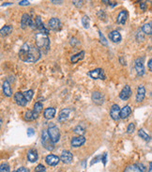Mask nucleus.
<instances>
[{"instance_id": "nucleus-1", "label": "nucleus", "mask_w": 152, "mask_h": 172, "mask_svg": "<svg viewBox=\"0 0 152 172\" xmlns=\"http://www.w3.org/2000/svg\"><path fill=\"white\" fill-rule=\"evenodd\" d=\"M42 52L37 46L26 43L19 51V59L26 63H35L41 59Z\"/></svg>"}, {"instance_id": "nucleus-2", "label": "nucleus", "mask_w": 152, "mask_h": 172, "mask_svg": "<svg viewBox=\"0 0 152 172\" xmlns=\"http://www.w3.org/2000/svg\"><path fill=\"white\" fill-rule=\"evenodd\" d=\"M35 42L36 46L40 49L42 54H47L50 49V39L48 34L39 32L35 36Z\"/></svg>"}, {"instance_id": "nucleus-3", "label": "nucleus", "mask_w": 152, "mask_h": 172, "mask_svg": "<svg viewBox=\"0 0 152 172\" xmlns=\"http://www.w3.org/2000/svg\"><path fill=\"white\" fill-rule=\"evenodd\" d=\"M48 133L49 136L51 137V139L53 140L54 143H56L58 142L59 139H60V133H59V129L58 128V126H56L54 123L51 122L49 124V127H48Z\"/></svg>"}, {"instance_id": "nucleus-4", "label": "nucleus", "mask_w": 152, "mask_h": 172, "mask_svg": "<svg viewBox=\"0 0 152 172\" xmlns=\"http://www.w3.org/2000/svg\"><path fill=\"white\" fill-rule=\"evenodd\" d=\"M42 146L47 150L51 151V150H53L54 149V143L51 139L49 133H48V131H46V130L42 131Z\"/></svg>"}, {"instance_id": "nucleus-5", "label": "nucleus", "mask_w": 152, "mask_h": 172, "mask_svg": "<svg viewBox=\"0 0 152 172\" xmlns=\"http://www.w3.org/2000/svg\"><path fill=\"white\" fill-rule=\"evenodd\" d=\"M87 75L92 79H102V80H105L106 79L104 71L102 69H101V68H97V69L88 72Z\"/></svg>"}, {"instance_id": "nucleus-6", "label": "nucleus", "mask_w": 152, "mask_h": 172, "mask_svg": "<svg viewBox=\"0 0 152 172\" xmlns=\"http://www.w3.org/2000/svg\"><path fill=\"white\" fill-rule=\"evenodd\" d=\"M135 71L138 75L142 76L145 74V66H144V57H138L134 62Z\"/></svg>"}, {"instance_id": "nucleus-7", "label": "nucleus", "mask_w": 152, "mask_h": 172, "mask_svg": "<svg viewBox=\"0 0 152 172\" xmlns=\"http://www.w3.org/2000/svg\"><path fill=\"white\" fill-rule=\"evenodd\" d=\"M120 112H121V109L119 108L118 104H113L112 107H111V110H110V116L111 118L114 120L118 121V120H120Z\"/></svg>"}, {"instance_id": "nucleus-8", "label": "nucleus", "mask_w": 152, "mask_h": 172, "mask_svg": "<svg viewBox=\"0 0 152 172\" xmlns=\"http://www.w3.org/2000/svg\"><path fill=\"white\" fill-rule=\"evenodd\" d=\"M91 98H92L93 103L97 105H101L104 103V95L100 91H94L92 93Z\"/></svg>"}, {"instance_id": "nucleus-9", "label": "nucleus", "mask_w": 152, "mask_h": 172, "mask_svg": "<svg viewBox=\"0 0 152 172\" xmlns=\"http://www.w3.org/2000/svg\"><path fill=\"white\" fill-rule=\"evenodd\" d=\"M14 101L16 102V104L20 106H26V104L28 103L26 99V97L24 96V93L23 92H17L14 94Z\"/></svg>"}, {"instance_id": "nucleus-10", "label": "nucleus", "mask_w": 152, "mask_h": 172, "mask_svg": "<svg viewBox=\"0 0 152 172\" xmlns=\"http://www.w3.org/2000/svg\"><path fill=\"white\" fill-rule=\"evenodd\" d=\"M70 114H71V109H70V108H65V109L61 110L58 115V121L60 123L67 121L70 116Z\"/></svg>"}, {"instance_id": "nucleus-11", "label": "nucleus", "mask_w": 152, "mask_h": 172, "mask_svg": "<svg viewBox=\"0 0 152 172\" xmlns=\"http://www.w3.org/2000/svg\"><path fill=\"white\" fill-rule=\"evenodd\" d=\"M131 95V89L129 85H126L119 93V98L123 101H127Z\"/></svg>"}, {"instance_id": "nucleus-12", "label": "nucleus", "mask_w": 152, "mask_h": 172, "mask_svg": "<svg viewBox=\"0 0 152 172\" xmlns=\"http://www.w3.org/2000/svg\"><path fill=\"white\" fill-rule=\"evenodd\" d=\"M31 23H32V19H31L30 15L27 13H24L21 18V27L23 29H26L27 27L31 26Z\"/></svg>"}, {"instance_id": "nucleus-13", "label": "nucleus", "mask_w": 152, "mask_h": 172, "mask_svg": "<svg viewBox=\"0 0 152 172\" xmlns=\"http://www.w3.org/2000/svg\"><path fill=\"white\" fill-rule=\"evenodd\" d=\"M72 159H73V155L70 151H69V150L62 151V154L60 155V160L64 164H70L72 162Z\"/></svg>"}, {"instance_id": "nucleus-14", "label": "nucleus", "mask_w": 152, "mask_h": 172, "mask_svg": "<svg viewBox=\"0 0 152 172\" xmlns=\"http://www.w3.org/2000/svg\"><path fill=\"white\" fill-rule=\"evenodd\" d=\"M86 142V137H83V136H79V137H72L70 143H71V146L74 147V148H78V147H81L85 144Z\"/></svg>"}, {"instance_id": "nucleus-15", "label": "nucleus", "mask_w": 152, "mask_h": 172, "mask_svg": "<svg viewBox=\"0 0 152 172\" xmlns=\"http://www.w3.org/2000/svg\"><path fill=\"white\" fill-rule=\"evenodd\" d=\"M49 27L52 30H54V31L59 30L61 28V22H60V20L58 18H55V17L52 18L51 20L49 21Z\"/></svg>"}, {"instance_id": "nucleus-16", "label": "nucleus", "mask_w": 152, "mask_h": 172, "mask_svg": "<svg viewBox=\"0 0 152 172\" xmlns=\"http://www.w3.org/2000/svg\"><path fill=\"white\" fill-rule=\"evenodd\" d=\"M59 160H60V157L56 156V155H54V154H49V155H47L46 158H45L46 163H47L49 166H56V165H58V164L59 163Z\"/></svg>"}, {"instance_id": "nucleus-17", "label": "nucleus", "mask_w": 152, "mask_h": 172, "mask_svg": "<svg viewBox=\"0 0 152 172\" xmlns=\"http://www.w3.org/2000/svg\"><path fill=\"white\" fill-rule=\"evenodd\" d=\"M146 97V88L143 85H140L138 87L137 89V93H136V102L137 103H141L144 101Z\"/></svg>"}, {"instance_id": "nucleus-18", "label": "nucleus", "mask_w": 152, "mask_h": 172, "mask_svg": "<svg viewBox=\"0 0 152 172\" xmlns=\"http://www.w3.org/2000/svg\"><path fill=\"white\" fill-rule=\"evenodd\" d=\"M109 38H110V40L113 42V43H118L121 42L122 40V37H121V34L117 31V30H114L112 32L109 33Z\"/></svg>"}, {"instance_id": "nucleus-19", "label": "nucleus", "mask_w": 152, "mask_h": 172, "mask_svg": "<svg viewBox=\"0 0 152 172\" xmlns=\"http://www.w3.org/2000/svg\"><path fill=\"white\" fill-rule=\"evenodd\" d=\"M127 19H128V12L126 10H121L117 18V22L119 25H125L127 22Z\"/></svg>"}, {"instance_id": "nucleus-20", "label": "nucleus", "mask_w": 152, "mask_h": 172, "mask_svg": "<svg viewBox=\"0 0 152 172\" xmlns=\"http://www.w3.org/2000/svg\"><path fill=\"white\" fill-rule=\"evenodd\" d=\"M55 112H56L55 108H54V107H49V108H46V109L44 110L43 116H44V118H45L46 120H52V119H54V116H55Z\"/></svg>"}, {"instance_id": "nucleus-21", "label": "nucleus", "mask_w": 152, "mask_h": 172, "mask_svg": "<svg viewBox=\"0 0 152 172\" xmlns=\"http://www.w3.org/2000/svg\"><path fill=\"white\" fill-rule=\"evenodd\" d=\"M38 158H39V156H38V152L36 149H30L27 152V159L29 162L31 163H34V162H37L38 161Z\"/></svg>"}, {"instance_id": "nucleus-22", "label": "nucleus", "mask_w": 152, "mask_h": 172, "mask_svg": "<svg viewBox=\"0 0 152 172\" xmlns=\"http://www.w3.org/2000/svg\"><path fill=\"white\" fill-rule=\"evenodd\" d=\"M3 92H4V95L7 97H10L12 95V90H11L10 84L9 80H6L3 83Z\"/></svg>"}, {"instance_id": "nucleus-23", "label": "nucleus", "mask_w": 152, "mask_h": 172, "mask_svg": "<svg viewBox=\"0 0 152 172\" xmlns=\"http://www.w3.org/2000/svg\"><path fill=\"white\" fill-rule=\"evenodd\" d=\"M85 57V51H81V52H79L78 54H76V55H72L71 57H70V61L72 62V63H77V62H79L80 60H82Z\"/></svg>"}, {"instance_id": "nucleus-24", "label": "nucleus", "mask_w": 152, "mask_h": 172, "mask_svg": "<svg viewBox=\"0 0 152 172\" xmlns=\"http://www.w3.org/2000/svg\"><path fill=\"white\" fill-rule=\"evenodd\" d=\"M131 113V108L130 107V105H125L122 109H121V112H120V118L121 119H127Z\"/></svg>"}, {"instance_id": "nucleus-25", "label": "nucleus", "mask_w": 152, "mask_h": 172, "mask_svg": "<svg viewBox=\"0 0 152 172\" xmlns=\"http://www.w3.org/2000/svg\"><path fill=\"white\" fill-rule=\"evenodd\" d=\"M142 32L146 35H152V22L145 24L142 27Z\"/></svg>"}, {"instance_id": "nucleus-26", "label": "nucleus", "mask_w": 152, "mask_h": 172, "mask_svg": "<svg viewBox=\"0 0 152 172\" xmlns=\"http://www.w3.org/2000/svg\"><path fill=\"white\" fill-rule=\"evenodd\" d=\"M124 172H142V171L140 170L138 165L134 164V165H130V166H128L125 168Z\"/></svg>"}, {"instance_id": "nucleus-27", "label": "nucleus", "mask_w": 152, "mask_h": 172, "mask_svg": "<svg viewBox=\"0 0 152 172\" xmlns=\"http://www.w3.org/2000/svg\"><path fill=\"white\" fill-rule=\"evenodd\" d=\"M12 32V27L10 26H5L1 28V30H0V33H1V36H8L10 35V33Z\"/></svg>"}, {"instance_id": "nucleus-28", "label": "nucleus", "mask_w": 152, "mask_h": 172, "mask_svg": "<svg viewBox=\"0 0 152 172\" xmlns=\"http://www.w3.org/2000/svg\"><path fill=\"white\" fill-rule=\"evenodd\" d=\"M138 135H139V137H141V138H143L145 141H149L151 138H150V137L147 135V133L143 130V129H140L139 131H138Z\"/></svg>"}, {"instance_id": "nucleus-29", "label": "nucleus", "mask_w": 152, "mask_h": 172, "mask_svg": "<svg viewBox=\"0 0 152 172\" xmlns=\"http://www.w3.org/2000/svg\"><path fill=\"white\" fill-rule=\"evenodd\" d=\"M42 108H43V105L41 102H37L35 104H34V112L37 113L38 115H39L42 111Z\"/></svg>"}, {"instance_id": "nucleus-30", "label": "nucleus", "mask_w": 152, "mask_h": 172, "mask_svg": "<svg viewBox=\"0 0 152 172\" xmlns=\"http://www.w3.org/2000/svg\"><path fill=\"white\" fill-rule=\"evenodd\" d=\"M82 25H83V27H84L86 29H87V28L89 27V25H90V19H89L88 16H86V15L83 16V18H82Z\"/></svg>"}, {"instance_id": "nucleus-31", "label": "nucleus", "mask_w": 152, "mask_h": 172, "mask_svg": "<svg viewBox=\"0 0 152 172\" xmlns=\"http://www.w3.org/2000/svg\"><path fill=\"white\" fill-rule=\"evenodd\" d=\"M23 93H24V96L26 97V101L27 102H30L31 99H32V97H33V95H34V91L32 89H29V90H26V91H25Z\"/></svg>"}, {"instance_id": "nucleus-32", "label": "nucleus", "mask_w": 152, "mask_h": 172, "mask_svg": "<svg viewBox=\"0 0 152 172\" xmlns=\"http://www.w3.org/2000/svg\"><path fill=\"white\" fill-rule=\"evenodd\" d=\"M25 119H26V121H28L34 120V113H33V111L27 110V111L26 112V114H25Z\"/></svg>"}, {"instance_id": "nucleus-33", "label": "nucleus", "mask_w": 152, "mask_h": 172, "mask_svg": "<svg viewBox=\"0 0 152 172\" xmlns=\"http://www.w3.org/2000/svg\"><path fill=\"white\" fill-rule=\"evenodd\" d=\"M73 131H74L75 133H77V135H79V136H83L84 133H85V129L82 126H80V125L76 126Z\"/></svg>"}, {"instance_id": "nucleus-34", "label": "nucleus", "mask_w": 152, "mask_h": 172, "mask_svg": "<svg viewBox=\"0 0 152 172\" xmlns=\"http://www.w3.org/2000/svg\"><path fill=\"white\" fill-rule=\"evenodd\" d=\"M0 172H10V166L8 163H3L1 164V166H0Z\"/></svg>"}, {"instance_id": "nucleus-35", "label": "nucleus", "mask_w": 152, "mask_h": 172, "mask_svg": "<svg viewBox=\"0 0 152 172\" xmlns=\"http://www.w3.org/2000/svg\"><path fill=\"white\" fill-rule=\"evenodd\" d=\"M134 129H135V125L134 123H130L128 128H127V133H132L134 132Z\"/></svg>"}, {"instance_id": "nucleus-36", "label": "nucleus", "mask_w": 152, "mask_h": 172, "mask_svg": "<svg viewBox=\"0 0 152 172\" xmlns=\"http://www.w3.org/2000/svg\"><path fill=\"white\" fill-rule=\"evenodd\" d=\"M99 35H100V39H101V43L103 44V45H107V41L104 38V36L102 35V33L99 30Z\"/></svg>"}, {"instance_id": "nucleus-37", "label": "nucleus", "mask_w": 152, "mask_h": 172, "mask_svg": "<svg viewBox=\"0 0 152 172\" xmlns=\"http://www.w3.org/2000/svg\"><path fill=\"white\" fill-rule=\"evenodd\" d=\"M43 171H46V170H45L44 166H42V165L37 166V167H36V169H35V172H43Z\"/></svg>"}, {"instance_id": "nucleus-38", "label": "nucleus", "mask_w": 152, "mask_h": 172, "mask_svg": "<svg viewBox=\"0 0 152 172\" xmlns=\"http://www.w3.org/2000/svg\"><path fill=\"white\" fill-rule=\"evenodd\" d=\"M136 40H137L138 42H143V41L145 40V37H144V35H143L142 32L137 33V35H136Z\"/></svg>"}, {"instance_id": "nucleus-39", "label": "nucleus", "mask_w": 152, "mask_h": 172, "mask_svg": "<svg viewBox=\"0 0 152 172\" xmlns=\"http://www.w3.org/2000/svg\"><path fill=\"white\" fill-rule=\"evenodd\" d=\"M35 135V131L33 128H28L27 129V137H32Z\"/></svg>"}, {"instance_id": "nucleus-40", "label": "nucleus", "mask_w": 152, "mask_h": 172, "mask_svg": "<svg viewBox=\"0 0 152 172\" xmlns=\"http://www.w3.org/2000/svg\"><path fill=\"white\" fill-rule=\"evenodd\" d=\"M72 4L77 8H81L83 6V1H72Z\"/></svg>"}, {"instance_id": "nucleus-41", "label": "nucleus", "mask_w": 152, "mask_h": 172, "mask_svg": "<svg viewBox=\"0 0 152 172\" xmlns=\"http://www.w3.org/2000/svg\"><path fill=\"white\" fill-rule=\"evenodd\" d=\"M19 5H20V6H28V5H29V1H26V0H23V1H19Z\"/></svg>"}, {"instance_id": "nucleus-42", "label": "nucleus", "mask_w": 152, "mask_h": 172, "mask_svg": "<svg viewBox=\"0 0 152 172\" xmlns=\"http://www.w3.org/2000/svg\"><path fill=\"white\" fill-rule=\"evenodd\" d=\"M17 172H29V170H28L27 168H26V167L22 166V167H19V168H18Z\"/></svg>"}, {"instance_id": "nucleus-43", "label": "nucleus", "mask_w": 152, "mask_h": 172, "mask_svg": "<svg viewBox=\"0 0 152 172\" xmlns=\"http://www.w3.org/2000/svg\"><path fill=\"white\" fill-rule=\"evenodd\" d=\"M140 8H141L142 10H146V2H141L140 3Z\"/></svg>"}, {"instance_id": "nucleus-44", "label": "nucleus", "mask_w": 152, "mask_h": 172, "mask_svg": "<svg viewBox=\"0 0 152 172\" xmlns=\"http://www.w3.org/2000/svg\"><path fill=\"white\" fill-rule=\"evenodd\" d=\"M75 43H79V42L75 39V38H72V39L70 40V44L71 45H75Z\"/></svg>"}, {"instance_id": "nucleus-45", "label": "nucleus", "mask_w": 152, "mask_h": 172, "mask_svg": "<svg viewBox=\"0 0 152 172\" xmlns=\"http://www.w3.org/2000/svg\"><path fill=\"white\" fill-rule=\"evenodd\" d=\"M147 66H148V69H149V71L150 72H152V57L149 59V61H148V64H147Z\"/></svg>"}, {"instance_id": "nucleus-46", "label": "nucleus", "mask_w": 152, "mask_h": 172, "mask_svg": "<svg viewBox=\"0 0 152 172\" xmlns=\"http://www.w3.org/2000/svg\"><path fill=\"white\" fill-rule=\"evenodd\" d=\"M138 166H139V168H140V170H141L142 172H145V171H146V167H145V166H144V165L139 164V165H138Z\"/></svg>"}, {"instance_id": "nucleus-47", "label": "nucleus", "mask_w": 152, "mask_h": 172, "mask_svg": "<svg viewBox=\"0 0 152 172\" xmlns=\"http://www.w3.org/2000/svg\"><path fill=\"white\" fill-rule=\"evenodd\" d=\"M63 1H54V0H52V3L54 4H58V3H62Z\"/></svg>"}, {"instance_id": "nucleus-48", "label": "nucleus", "mask_w": 152, "mask_h": 172, "mask_svg": "<svg viewBox=\"0 0 152 172\" xmlns=\"http://www.w3.org/2000/svg\"><path fill=\"white\" fill-rule=\"evenodd\" d=\"M119 60H120V62H121V64L122 65H126V63L123 61V57H120V59H119Z\"/></svg>"}, {"instance_id": "nucleus-49", "label": "nucleus", "mask_w": 152, "mask_h": 172, "mask_svg": "<svg viewBox=\"0 0 152 172\" xmlns=\"http://www.w3.org/2000/svg\"><path fill=\"white\" fill-rule=\"evenodd\" d=\"M148 172H152V162L150 163V166H149V169H148Z\"/></svg>"}, {"instance_id": "nucleus-50", "label": "nucleus", "mask_w": 152, "mask_h": 172, "mask_svg": "<svg viewBox=\"0 0 152 172\" xmlns=\"http://www.w3.org/2000/svg\"><path fill=\"white\" fill-rule=\"evenodd\" d=\"M13 172H17V171H13Z\"/></svg>"}, {"instance_id": "nucleus-51", "label": "nucleus", "mask_w": 152, "mask_h": 172, "mask_svg": "<svg viewBox=\"0 0 152 172\" xmlns=\"http://www.w3.org/2000/svg\"><path fill=\"white\" fill-rule=\"evenodd\" d=\"M43 172H46V171H43Z\"/></svg>"}]
</instances>
